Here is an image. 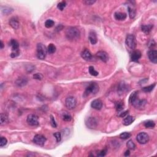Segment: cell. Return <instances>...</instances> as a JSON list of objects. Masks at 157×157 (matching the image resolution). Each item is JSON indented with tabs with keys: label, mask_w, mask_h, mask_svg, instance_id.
<instances>
[{
	"label": "cell",
	"mask_w": 157,
	"mask_h": 157,
	"mask_svg": "<svg viewBox=\"0 0 157 157\" xmlns=\"http://www.w3.org/2000/svg\"><path fill=\"white\" fill-rule=\"evenodd\" d=\"M144 126L146 128L152 129L154 128L155 126V123L154 121L152 120H148L144 123Z\"/></svg>",
	"instance_id": "obj_26"
},
{
	"label": "cell",
	"mask_w": 157,
	"mask_h": 157,
	"mask_svg": "<svg viewBox=\"0 0 157 157\" xmlns=\"http://www.w3.org/2000/svg\"><path fill=\"white\" fill-rule=\"evenodd\" d=\"M33 78L37 80H42L43 78V76L40 73H36L33 75Z\"/></svg>",
	"instance_id": "obj_39"
},
{
	"label": "cell",
	"mask_w": 157,
	"mask_h": 157,
	"mask_svg": "<svg viewBox=\"0 0 157 157\" xmlns=\"http://www.w3.org/2000/svg\"><path fill=\"white\" fill-rule=\"evenodd\" d=\"M9 45L12 47V52L20 53L19 50H18V48H19V44H18V43L15 40V39H11L10 43H9Z\"/></svg>",
	"instance_id": "obj_15"
},
{
	"label": "cell",
	"mask_w": 157,
	"mask_h": 157,
	"mask_svg": "<svg viewBox=\"0 0 157 157\" xmlns=\"http://www.w3.org/2000/svg\"><path fill=\"white\" fill-rule=\"evenodd\" d=\"M80 35V31L76 27H69L66 31V36L70 41L77 40Z\"/></svg>",
	"instance_id": "obj_1"
},
{
	"label": "cell",
	"mask_w": 157,
	"mask_h": 157,
	"mask_svg": "<svg viewBox=\"0 0 157 157\" xmlns=\"http://www.w3.org/2000/svg\"><path fill=\"white\" fill-rule=\"evenodd\" d=\"M138 92H133V93H132L131 95H130V98H129V101H130V103H131L132 101H133V100H134V99L138 97Z\"/></svg>",
	"instance_id": "obj_37"
},
{
	"label": "cell",
	"mask_w": 157,
	"mask_h": 157,
	"mask_svg": "<svg viewBox=\"0 0 157 157\" xmlns=\"http://www.w3.org/2000/svg\"><path fill=\"white\" fill-rule=\"evenodd\" d=\"M155 85H156V84H154L153 85H149V86L145 87L142 88V90L145 92H150L151 91L153 90V89L155 87Z\"/></svg>",
	"instance_id": "obj_33"
},
{
	"label": "cell",
	"mask_w": 157,
	"mask_h": 157,
	"mask_svg": "<svg viewBox=\"0 0 157 157\" xmlns=\"http://www.w3.org/2000/svg\"><path fill=\"white\" fill-rule=\"evenodd\" d=\"M91 106L96 110H101L103 107V102L100 100H95L92 102Z\"/></svg>",
	"instance_id": "obj_14"
},
{
	"label": "cell",
	"mask_w": 157,
	"mask_h": 157,
	"mask_svg": "<svg viewBox=\"0 0 157 157\" xmlns=\"http://www.w3.org/2000/svg\"><path fill=\"white\" fill-rule=\"evenodd\" d=\"M88 71H89V73L92 76H97L98 75V72H97V71L95 69L93 66H90L89 68H88Z\"/></svg>",
	"instance_id": "obj_34"
},
{
	"label": "cell",
	"mask_w": 157,
	"mask_h": 157,
	"mask_svg": "<svg viewBox=\"0 0 157 157\" xmlns=\"http://www.w3.org/2000/svg\"><path fill=\"white\" fill-rule=\"evenodd\" d=\"M9 25L15 30L17 29L19 27V22L18 20V18L15 17H12L9 20Z\"/></svg>",
	"instance_id": "obj_18"
},
{
	"label": "cell",
	"mask_w": 157,
	"mask_h": 157,
	"mask_svg": "<svg viewBox=\"0 0 157 157\" xmlns=\"http://www.w3.org/2000/svg\"><path fill=\"white\" fill-rule=\"evenodd\" d=\"M77 105V100L74 96H68L65 100V105L68 109L72 110L74 109Z\"/></svg>",
	"instance_id": "obj_5"
},
{
	"label": "cell",
	"mask_w": 157,
	"mask_h": 157,
	"mask_svg": "<svg viewBox=\"0 0 157 157\" xmlns=\"http://www.w3.org/2000/svg\"><path fill=\"white\" fill-rule=\"evenodd\" d=\"M128 13H129V16H130V18H134L136 16V10L135 9L133 8L131 6H128Z\"/></svg>",
	"instance_id": "obj_25"
},
{
	"label": "cell",
	"mask_w": 157,
	"mask_h": 157,
	"mask_svg": "<svg viewBox=\"0 0 157 157\" xmlns=\"http://www.w3.org/2000/svg\"><path fill=\"white\" fill-rule=\"evenodd\" d=\"M96 56L98 58H100V60L106 63L109 60V55L107 52H105V51H99L96 53Z\"/></svg>",
	"instance_id": "obj_11"
},
{
	"label": "cell",
	"mask_w": 157,
	"mask_h": 157,
	"mask_svg": "<svg viewBox=\"0 0 157 157\" xmlns=\"http://www.w3.org/2000/svg\"><path fill=\"white\" fill-rule=\"evenodd\" d=\"M118 92L121 93H124L125 91H127V88H126V85H125L124 83H120L119 86H118Z\"/></svg>",
	"instance_id": "obj_28"
},
{
	"label": "cell",
	"mask_w": 157,
	"mask_h": 157,
	"mask_svg": "<svg viewBox=\"0 0 157 157\" xmlns=\"http://www.w3.org/2000/svg\"><path fill=\"white\" fill-rule=\"evenodd\" d=\"M66 6V1H63L58 4L57 7H58V9H59V10H63V9L65 8Z\"/></svg>",
	"instance_id": "obj_35"
},
{
	"label": "cell",
	"mask_w": 157,
	"mask_h": 157,
	"mask_svg": "<svg viewBox=\"0 0 157 157\" xmlns=\"http://www.w3.org/2000/svg\"><path fill=\"white\" fill-rule=\"evenodd\" d=\"M115 108L117 112L122 111L124 109V103L122 101H117L115 103Z\"/></svg>",
	"instance_id": "obj_24"
},
{
	"label": "cell",
	"mask_w": 157,
	"mask_h": 157,
	"mask_svg": "<svg viewBox=\"0 0 157 157\" xmlns=\"http://www.w3.org/2000/svg\"><path fill=\"white\" fill-rule=\"evenodd\" d=\"M99 86L95 82H92L88 85L86 88L84 93V97L90 95H95L98 92Z\"/></svg>",
	"instance_id": "obj_2"
},
{
	"label": "cell",
	"mask_w": 157,
	"mask_h": 157,
	"mask_svg": "<svg viewBox=\"0 0 157 157\" xmlns=\"http://www.w3.org/2000/svg\"><path fill=\"white\" fill-rule=\"evenodd\" d=\"M153 25H142L141 26V30L144 33L146 34H148L151 31V30L153 28Z\"/></svg>",
	"instance_id": "obj_22"
},
{
	"label": "cell",
	"mask_w": 157,
	"mask_h": 157,
	"mask_svg": "<svg viewBox=\"0 0 157 157\" xmlns=\"http://www.w3.org/2000/svg\"><path fill=\"white\" fill-rule=\"evenodd\" d=\"M4 47V43L2 41H1V49H2Z\"/></svg>",
	"instance_id": "obj_45"
},
{
	"label": "cell",
	"mask_w": 157,
	"mask_h": 157,
	"mask_svg": "<svg viewBox=\"0 0 157 157\" xmlns=\"http://www.w3.org/2000/svg\"><path fill=\"white\" fill-rule=\"evenodd\" d=\"M131 134L130 133H128V132H124V133H121L120 134V138L122 139H127L128 138H130L131 137Z\"/></svg>",
	"instance_id": "obj_32"
},
{
	"label": "cell",
	"mask_w": 157,
	"mask_h": 157,
	"mask_svg": "<svg viewBox=\"0 0 157 157\" xmlns=\"http://www.w3.org/2000/svg\"><path fill=\"white\" fill-rule=\"evenodd\" d=\"M28 82V79L25 77H21L17 79L15 84L18 87H23L26 85Z\"/></svg>",
	"instance_id": "obj_19"
},
{
	"label": "cell",
	"mask_w": 157,
	"mask_h": 157,
	"mask_svg": "<svg viewBox=\"0 0 157 157\" xmlns=\"http://www.w3.org/2000/svg\"><path fill=\"white\" fill-rule=\"evenodd\" d=\"M132 105H134L136 109H142L144 108L145 105L147 104V101L145 100H139L138 98H136L131 103Z\"/></svg>",
	"instance_id": "obj_6"
},
{
	"label": "cell",
	"mask_w": 157,
	"mask_h": 157,
	"mask_svg": "<svg viewBox=\"0 0 157 157\" xmlns=\"http://www.w3.org/2000/svg\"><path fill=\"white\" fill-rule=\"evenodd\" d=\"M107 153V150L106 149H104V150H102L99 154H98V157H105V155H106Z\"/></svg>",
	"instance_id": "obj_42"
},
{
	"label": "cell",
	"mask_w": 157,
	"mask_h": 157,
	"mask_svg": "<svg viewBox=\"0 0 157 157\" xmlns=\"http://www.w3.org/2000/svg\"><path fill=\"white\" fill-rule=\"evenodd\" d=\"M126 45L131 50L135 49L136 47V38L134 36L131 34L128 35L126 36V40H125Z\"/></svg>",
	"instance_id": "obj_4"
},
{
	"label": "cell",
	"mask_w": 157,
	"mask_h": 157,
	"mask_svg": "<svg viewBox=\"0 0 157 157\" xmlns=\"http://www.w3.org/2000/svg\"><path fill=\"white\" fill-rule=\"evenodd\" d=\"M81 56L84 60H86V61H90V60H92V58H93V56H92L91 52L87 49L84 50L82 52Z\"/></svg>",
	"instance_id": "obj_13"
},
{
	"label": "cell",
	"mask_w": 157,
	"mask_h": 157,
	"mask_svg": "<svg viewBox=\"0 0 157 157\" xmlns=\"http://www.w3.org/2000/svg\"><path fill=\"white\" fill-rule=\"evenodd\" d=\"M128 112H129V110H126V111H125V112H123L121 113L118 116H119L120 117H122V118H123V117H126V116L127 115V114H128Z\"/></svg>",
	"instance_id": "obj_43"
},
{
	"label": "cell",
	"mask_w": 157,
	"mask_h": 157,
	"mask_svg": "<svg viewBox=\"0 0 157 157\" xmlns=\"http://www.w3.org/2000/svg\"><path fill=\"white\" fill-rule=\"evenodd\" d=\"M55 24V22H54L53 20L51 19H49L47 20L45 22V26L47 28H52L53 26Z\"/></svg>",
	"instance_id": "obj_30"
},
{
	"label": "cell",
	"mask_w": 157,
	"mask_h": 157,
	"mask_svg": "<svg viewBox=\"0 0 157 157\" xmlns=\"http://www.w3.org/2000/svg\"><path fill=\"white\" fill-rule=\"evenodd\" d=\"M114 17L117 20L122 21L124 20L126 18V14L125 13L120 12H117L115 13Z\"/></svg>",
	"instance_id": "obj_20"
},
{
	"label": "cell",
	"mask_w": 157,
	"mask_h": 157,
	"mask_svg": "<svg viewBox=\"0 0 157 157\" xmlns=\"http://www.w3.org/2000/svg\"><path fill=\"white\" fill-rule=\"evenodd\" d=\"M96 1H93V0H86V1H84V4H85L86 5H89V6L93 4Z\"/></svg>",
	"instance_id": "obj_41"
},
{
	"label": "cell",
	"mask_w": 157,
	"mask_h": 157,
	"mask_svg": "<svg viewBox=\"0 0 157 157\" xmlns=\"http://www.w3.org/2000/svg\"><path fill=\"white\" fill-rule=\"evenodd\" d=\"M38 117L35 114H30L28 115L26 122L30 126H35L39 125V123L38 122Z\"/></svg>",
	"instance_id": "obj_8"
},
{
	"label": "cell",
	"mask_w": 157,
	"mask_h": 157,
	"mask_svg": "<svg viewBox=\"0 0 157 157\" xmlns=\"http://www.w3.org/2000/svg\"><path fill=\"white\" fill-rule=\"evenodd\" d=\"M47 50L46 46L43 44L39 43L37 45L36 50V55L37 57L39 60H44L47 55Z\"/></svg>",
	"instance_id": "obj_3"
},
{
	"label": "cell",
	"mask_w": 157,
	"mask_h": 157,
	"mask_svg": "<svg viewBox=\"0 0 157 157\" xmlns=\"http://www.w3.org/2000/svg\"><path fill=\"white\" fill-rule=\"evenodd\" d=\"M148 56L150 61L154 64L157 63V51L156 50L152 49L148 52Z\"/></svg>",
	"instance_id": "obj_12"
},
{
	"label": "cell",
	"mask_w": 157,
	"mask_h": 157,
	"mask_svg": "<svg viewBox=\"0 0 157 157\" xmlns=\"http://www.w3.org/2000/svg\"><path fill=\"white\" fill-rule=\"evenodd\" d=\"M53 136H54V137L56 138V142H60V141H61V133H60V132H56V133H54Z\"/></svg>",
	"instance_id": "obj_38"
},
{
	"label": "cell",
	"mask_w": 157,
	"mask_h": 157,
	"mask_svg": "<svg viewBox=\"0 0 157 157\" xmlns=\"http://www.w3.org/2000/svg\"><path fill=\"white\" fill-rule=\"evenodd\" d=\"M85 125L90 129H95L97 127L98 122L95 117H88L85 121Z\"/></svg>",
	"instance_id": "obj_10"
},
{
	"label": "cell",
	"mask_w": 157,
	"mask_h": 157,
	"mask_svg": "<svg viewBox=\"0 0 157 157\" xmlns=\"http://www.w3.org/2000/svg\"><path fill=\"white\" fill-rule=\"evenodd\" d=\"M1 125H5L7 122H8V116L6 113H1Z\"/></svg>",
	"instance_id": "obj_23"
},
{
	"label": "cell",
	"mask_w": 157,
	"mask_h": 157,
	"mask_svg": "<svg viewBox=\"0 0 157 157\" xmlns=\"http://www.w3.org/2000/svg\"><path fill=\"white\" fill-rule=\"evenodd\" d=\"M51 125H52L53 127L56 128V126H57L56 121H55V118H54V117H53L52 115H51Z\"/></svg>",
	"instance_id": "obj_40"
},
{
	"label": "cell",
	"mask_w": 157,
	"mask_h": 157,
	"mask_svg": "<svg viewBox=\"0 0 157 157\" xmlns=\"http://www.w3.org/2000/svg\"><path fill=\"white\" fill-rule=\"evenodd\" d=\"M47 50V52H48L49 53L53 54V53H55V52H56V48L54 44H50L49 45Z\"/></svg>",
	"instance_id": "obj_27"
},
{
	"label": "cell",
	"mask_w": 157,
	"mask_h": 157,
	"mask_svg": "<svg viewBox=\"0 0 157 157\" xmlns=\"http://www.w3.org/2000/svg\"><path fill=\"white\" fill-rule=\"evenodd\" d=\"M134 121V118L132 116L130 115H128L125 117L123 119V124L125 126H128V125H130Z\"/></svg>",
	"instance_id": "obj_21"
},
{
	"label": "cell",
	"mask_w": 157,
	"mask_h": 157,
	"mask_svg": "<svg viewBox=\"0 0 157 157\" xmlns=\"http://www.w3.org/2000/svg\"><path fill=\"white\" fill-rule=\"evenodd\" d=\"M141 52L139 51H134L132 53L131 59L132 61L138 62L141 57Z\"/></svg>",
	"instance_id": "obj_16"
},
{
	"label": "cell",
	"mask_w": 157,
	"mask_h": 157,
	"mask_svg": "<svg viewBox=\"0 0 157 157\" xmlns=\"http://www.w3.org/2000/svg\"><path fill=\"white\" fill-rule=\"evenodd\" d=\"M7 143V140L4 137H1L0 139V147H2L6 146Z\"/></svg>",
	"instance_id": "obj_36"
},
{
	"label": "cell",
	"mask_w": 157,
	"mask_h": 157,
	"mask_svg": "<svg viewBox=\"0 0 157 157\" xmlns=\"http://www.w3.org/2000/svg\"><path fill=\"white\" fill-rule=\"evenodd\" d=\"M126 146L130 150H134L136 148V145L132 140H129L126 143Z\"/></svg>",
	"instance_id": "obj_29"
},
{
	"label": "cell",
	"mask_w": 157,
	"mask_h": 157,
	"mask_svg": "<svg viewBox=\"0 0 157 157\" xmlns=\"http://www.w3.org/2000/svg\"><path fill=\"white\" fill-rule=\"evenodd\" d=\"M62 118H63V120L65 121V122H69L72 119L71 116L70 115L69 113H68V112L63 113V115H62Z\"/></svg>",
	"instance_id": "obj_31"
},
{
	"label": "cell",
	"mask_w": 157,
	"mask_h": 157,
	"mask_svg": "<svg viewBox=\"0 0 157 157\" xmlns=\"http://www.w3.org/2000/svg\"><path fill=\"white\" fill-rule=\"evenodd\" d=\"M46 138L41 134H36L35 136L33 139V142L35 144L38 145V146H43L44 145L45 142H46Z\"/></svg>",
	"instance_id": "obj_9"
},
{
	"label": "cell",
	"mask_w": 157,
	"mask_h": 157,
	"mask_svg": "<svg viewBox=\"0 0 157 157\" xmlns=\"http://www.w3.org/2000/svg\"><path fill=\"white\" fill-rule=\"evenodd\" d=\"M88 39H89L90 41L92 44L95 45L97 43V36H96V33L94 31H91L90 32L89 35H88Z\"/></svg>",
	"instance_id": "obj_17"
},
{
	"label": "cell",
	"mask_w": 157,
	"mask_h": 157,
	"mask_svg": "<svg viewBox=\"0 0 157 157\" xmlns=\"http://www.w3.org/2000/svg\"><path fill=\"white\" fill-rule=\"evenodd\" d=\"M136 139L141 144H146L149 141V136L145 132H141L137 135Z\"/></svg>",
	"instance_id": "obj_7"
},
{
	"label": "cell",
	"mask_w": 157,
	"mask_h": 157,
	"mask_svg": "<svg viewBox=\"0 0 157 157\" xmlns=\"http://www.w3.org/2000/svg\"><path fill=\"white\" fill-rule=\"evenodd\" d=\"M130 150H126V152H125V156H129V155H130Z\"/></svg>",
	"instance_id": "obj_44"
}]
</instances>
